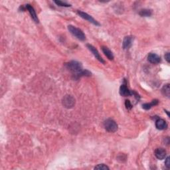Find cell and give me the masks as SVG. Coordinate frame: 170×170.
<instances>
[{"mask_svg":"<svg viewBox=\"0 0 170 170\" xmlns=\"http://www.w3.org/2000/svg\"><path fill=\"white\" fill-rule=\"evenodd\" d=\"M87 47L90 51L91 53L93 54L94 56L96 57V58L98 61H100V63H102L103 64L105 63V61H104V59L102 58V57L100 56V55L99 53V51H98V50L96 49L95 47H94V46H93L92 45H90V44H87Z\"/></svg>","mask_w":170,"mask_h":170,"instance_id":"obj_6","label":"cell"},{"mask_svg":"<svg viewBox=\"0 0 170 170\" xmlns=\"http://www.w3.org/2000/svg\"><path fill=\"white\" fill-rule=\"evenodd\" d=\"M165 60L167 61L168 63H169V52L166 53V54L165 55Z\"/></svg>","mask_w":170,"mask_h":170,"instance_id":"obj_21","label":"cell"},{"mask_svg":"<svg viewBox=\"0 0 170 170\" xmlns=\"http://www.w3.org/2000/svg\"><path fill=\"white\" fill-rule=\"evenodd\" d=\"M156 127L157 129L159 130H165L168 128V124H167L165 120L158 118L156 121Z\"/></svg>","mask_w":170,"mask_h":170,"instance_id":"obj_11","label":"cell"},{"mask_svg":"<svg viewBox=\"0 0 170 170\" xmlns=\"http://www.w3.org/2000/svg\"><path fill=\"white\" fill-rule=\"evenodd\" d=\"M120 94L122 96H130L132 95V91L130 90L126 84H123L120 88Z\"/></svg>","mask_w":170,"mask_h":170,"instance_id":"obj_8","label":"cell"},{"mask_svg":"<svg viewBox=\"0 0 170 170\" xmlns=\"http://www.w3.org/2000/svg\"><path fill=\"white\" fill-rule=\"evenodd\" d=\"M125 106L126 108V109L128 110H131L132 109V107H133L131 102H130L129 100H126L125 101Z\"/></svg>","mask_w":170,"mask_h":170,"instance_id":"obj_19","label":"cell"},{"mask_svg":"<svg viewBox=\"0 0 170 170\" xmlns=\"http://www.w3.org/2000/svg\"><path fill=\"white\" fill-rule=\"evenodd\" d=\"M139 14L142 17H150L152 15V11L151 9H143L139 12Z\"/></svg>","mask_w":170,"mask_h":170,"instance_id":"obj_15","label":"cell"},{"mask_svg":"<svg viewBox=\"0 0 170 170\" xmlns=\"http://www.w3.org/2000/svg\"><path fill=\"white\" fill-rule=\"evenodd\" d=\"M55 4H56L57 5L61 6V7H65V8H68L71 7V5L69 4H67L66 2H62V1H55L54 2Z\"/></svg>","mask_w":170,"mask_h":170,"instance_id":"obj_17","label":"cell"},{"mask_svg":"<svg viewBox=\"0 0 170 170\" xmlns=\"http://www.w3.org/2000/svg\"><path fill=\"white\" fill-rule=\"evenodd\" d=\"M148 60L152 64H158L161 62V57L156 53H150L148 57Z\"/></svg>","mask_w":170,"mask_h":170,"instance_id":"obj_9","label":"cell"},{"mask_svg":"<svg viewBox=\"0 0 170 170\" xmlns=\"http://www.w3.org/2000/svg\"><path fill=\"white\" fill-rule=\"evenodd\" d=\"M62 104L67 109H72L75 104V99L71 95H65L62 100Z\"/></svg>","mask_w":170,"mask_h":170,"instance_id":"obj_4","label":"cell"},{"mask_svg":"<svg viewBox=\"0 0 170 170\" xmlns=\"http://www.w3.org/2000/svg\"><path fill=\"white\" fill-rule=\"evenodd\" d=\"M102 50L103 51L104 54L106 55V57L109 58V60L112 61L114 59V55L112 53V52L111 51L109 48L106 47H102Z\"/></svg>","mask_w":170,"mask_h":170,"instance_id":"obj_13","label":"cell"},{"mask_svg":"<svg viewBox=\"0 0 170 170\" xmlns=\"http://www.w3.org/2000/svg\"><path fill=\"white\" fill-rule=\"evenodd\" d=\"M25 9H27L29 13L31 15V18L33 19V21L35 23H37V24H38L39 21V19H38L37 16V14H36V12L35 11L34 8H33L30 4H27V5H25Z\"/></svg>","mask_w":170,"mask_h":170,"instance_id":"obj_10","label":"cell"},{"mask_svg":"<svg viewBox=\"0 0 170 170\" xmlns=\"http://www.w3.org/2000/svg\"><path fill=\"white\" fill-rule=\"evenodd\" d=\"M134 37L131 35L126 36V37L124 39L122 47L124 49H129L132 47L133 41H134Z\"/></svg>","mask_w":170,"mask_h":170,"instance_id":"obj_7","label":"cell"},{"mask_svg":"<svg viewBox=\"0 0 170 170\" xmlns=\"http://www.w3.org/2000/svg\"><path fill=\"white\" fill-rule=\"evenodd\" d=\"M162 93L163 94V95L167 96V97H169L170 96V87H169V84H165L164 86L163 87L162 89Z\"/></svg>","mask_w":170,"mask_h":170,"instance_id":"obj_16","label":"cell"},{"mask_svg":"<svg viewBox=\"0 0 170 170\" xmlns=\"http://www.w3.org/2000/svg\"><path fill=\"white\" fill-rule=\"evenodd\" d=\"M77 13L82 18H83L84 19H85V20H87L88 21L90 22L91 24H93V25H96V26H99L100 25L99 22H98L96 20H95V19L92 17V16H90V15L87 14V13L83 12L82 11H78Z\"/></svg>","mask_w":170,"mask_h":170,"instance_id":"obj_5","label":"cell"},{"mask_svg":"<svg viewBox=\"0 0 170 170\" xmlns=\"http://www.w3.org/2000/svg\"><path fill=\"white\" fill-rule=\"evenodd\" d=\"M158 103H159L158 100L155 99V100H153L150 103H146L144 104H143L142 107H143V109L145 110H150L153 106L158 105Z\"/></svg>","mask_w":170,"mask_h":170,"instance_id":"obj_14","label":"cell"},{"mask_svg":"<svg viewBox=\"0 0 170 170\" xmlns=\"http://www.w3.org/2000/svg\"><path fill=\"white\" fill-rule=\"evenodd\" d=\"M170 159L169 157H168V158L165 159V165L166 166V168L168 169L170 168V159Z\"/></svg>","mask_w":170,"mask_h":170,"instance_id":"obj_20","label":"cell"},{"mask_svg":"<svg viewBox=\"0 0 170 170\" xmlns=\"http://www.w3.org/2000/svg\"><path fill=\"white\" fill-rule=\"evenodd\" d=\"M94 169H99V170H109L110 168L108 167L106 165L104 164V163H102V164H99L97 165L95 168H94Z\"/></svg>","mask_w":170,"mask_h":170,"instance_id":"obj_18","label":"cell"},{"mask_svg":"<svg viewBox=\"0 0 170 170\" xmlns=\"http://www.w3.org/2000/svg\"><path fill=\"white\" fill-rule=\"evenodd\" d=\"M68 29L71 33L75 37L77 38L78 40L83 41L86 39V36H85L83 31L81 29L74 27L73 25H68Z\"/></svg>","mask_w":170,"mask_h":170,"instance_id":"obj_2","label":"cell"},{"mask_svg":"<svg viewBox=\"0 0 170 170\" xmlns=\"http://www.w3.org/2000/svg\"><path fill=\"white\" fill-rule=\"evenodd\" d=\"M104 128L109 132H115L118 130V124L115 121L113 120L112 119H107L106 120L104 121Z\"/></svg>","mask_w":170,"mask_h":170,"instance_id":"obj_3","label":"cell"},{"mask_svg":"<svg viewBox=\"0 0 170 170\" xmlns=\"http://www.w3.org/2000/svg\"><path fill=\"white\" fill-rule=\"evenodd\" d=\"M155 156L158 159H160V160L163 159L166 156L165 150L162 148H157L155 150Z\"/></svg>","mask_w":170,"mask_h":170,"instance_id":"obj_12","label":"cell"},{"mask_svg":"<svg viewBox=\"0 0 170 170\" xmlns=\"http://www.w3.org/2000/svg\"><path fill=\"white\" fill-rule=\"evenodd\" d=\"M65 67L67 69L73 73L75 79L82 77H90L91 76V73L87 70H83V65L80 63L76 61H71L66 63Z\"/></svg>","mask_w":170,"mask_h":170,"instance_id":"obj_1","label":"cell"}]
</instances>
